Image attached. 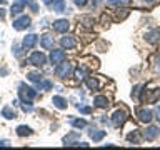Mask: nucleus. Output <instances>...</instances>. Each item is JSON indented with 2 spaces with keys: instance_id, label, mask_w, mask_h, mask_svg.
<instances>
[{
  "instance_id": "f257e3e1",
  "label": "nucleus",
  "mask_w": 160,
  "mask_h": 150,
  "mask_svg": "<svg viewBox=\"0 0 160 150\" xmlns=\"http://www.w3.org/2000/svg\"><path fill=\"white\" fill-rule=\"evenodd\" d=\"M18 93H20L22 102H32V100L37 97V90L32 88V87H28V85H25V83L18 85Z\"/></svg>"
},
{
  "instance_id": "f03ea898",
  "label": "nucleus",
  "mask_w": 160,
  "mask_h": 150,
  "mask_svg": "<svg viewBox=\"0 0 160 150\" xmlns=\"http://www.w3.org/2000/svg\"><path fill=\"white\" fill-rule=\"evenodd\" d=\"M127 118H128L127 110H123V108H122V110H115L110 120H112V125H113L115 128H120L125 122H127Z\"/></svg>"
},
{
  "instance_id": "7ed1b4c3",
  "label": "nucleus",
  "mask_w": 160,
  "mask_h": 150,
  "mask_svg": "<svg viewBox=\"0 0 160 150\" xmlns=\"http://www.w3.org/2000/svg\"><path fill=\"white\" fill-rule=\"evenodd\" d=\"M72 72H73V67H72V63H68V62H62L60 65H57V68H55V73H57V77H60V78L70 77Z\"/></svg>"
},
{
  "instance_id": "20e7f679",
  "label": "nucleus",
  "mask_w": 160,
  "mask_h": 150,
  "mask_svg": "<svg viewBox=\"0 0 160 150\" xmlns=\"http://www.w3.org/2000/svg\"><path fill=\"white\" fill-rule=\"evenodd\" d=\"M30 17L28 15H20V17H17V18H13V22H12V27L15 28V30H25L27 27H30Z\"/></svg>"
},
{
  "instance_id": "39448f33",
  "label": "nucleus",
  "mask_w": 160,
  "mask_h": 150,
  "mask_svg": "<svg viewBox=\"0 0 160 150\" xmlns=\"http://www.w3.org/2000/svg\"><path fill=\"white\" fill-rule=\"evenodd\" d=\"M28 63L35 65V67H43V65L47 63V57H45L43 52H33L28 57Z\"/></svg>"
},
{
  "instance_id": "423d86ee",
  "label": "nucleus",
  "mask_w": 160,
  "mask_h": 150,
  "mask_svg": "<svg viewBox=\"0 0 160 150\" xmlns=\"http://www.w3.org/2000/svg\"><path fill=\"white\" fill-rule=\"evenodd\" d=\"M65 60H67V53L63 52V48L62 50L52 48V52H50V62L53 65H60L62 62H65Z\"/></svg>"
},
{
  "instance_id": "0eeeda50",
  "label": "nucleus",
  "mask_w": 160,
  "mask_h": 150,
  "mask_svg": "<svg viewBox=\"0 0 160 150\" xmlns=\"http://www.w3.org/2000/svg\"><path fill=\"white\" fill-rule=\"evenodd\" d=\"M137 118L142 123H150L153 118V113H152V110H148L147 107H142V108H137Z\"/></svg>"
},
{
  "instance_id": "6e6552de",
  "label": "nucleus",
  "mask_w": 160,
  "mask_h": 150,
  "mask_svg": "<svg viewBox=\"0 0 160 150\" xmlns=\"http://www.w3.org/2000/svg\"><path fill=\"white\" fill-rule=\"evenodd\" d=\"M52 27H53V30L57 33H67L68 28H70V23H68L67 18H58V20H55V22L52 23Z\"/></svg>"
},
{
  "instance_id": "1a4fd4ad",
  "label": "nucleus",
  "mask_w": 160,
  "mask_h": 150,
  "mask_svg": "<svg viewBox=\"0 0 160 150\" xmlns=\"http://www.w3.org/2000/svg\"><path fill=\"white\" fill-rule=\"evenodd\" d=\"M38 42V37L35 33H28V35H25L23 40H22V47L23 50H30V48H33L35 45H37Z\"/></svg>"
},
{
  "instance_id": "9d476101",
  "label": "nucleus",
  "mask_w": 160,
  "mask_h": 150,
  "mask_svg": "<svg viewBox=\"0 0 160 150\" xmlns=\"http://www.w3.org/2000/svg\"><path fill=\"white\" fill-rule=\"evenodd\" d=\"M55 45V40L50 33H43L42 37H40V47L45 48V50H52Z\"/></svg>"
},
{
  "instance_id": "9b49d317",
  "label": "nucleus",
  "mask_w": 160,
  "mask_h": 150,
  "mask_svg": "<svg viewBox=\"0 0 160 150\" xmlns=\"http://www.w3.org/2000/svg\"><path fill=\"white\" fill-rule=\"evenodd\" d=\"M60 45H62V48L65 50H72V48H75V45H77V40H75V37L73 35H65V37H62L60 38Z\"/></svg>"
},
{
  "instance_id": "f8f14e48",
  "label": "nucleus",
  "mask_w": 160,
  "mask_h": 150,
  "mask_svg": "<svg viewBox=\"0 0 160 150\" xmlns=\"http://www.w3.org/2000/svg\"><path fill=\"white\" fill-rule=\"evenodd\" d=\"M158 133H160V128H158V127H153V125H150V127L145 128L143 138H147L148 142H152V140H155V138L158 137Z\"/></svg>"
},
{
  "instance_id": "ddd939ff",
  "label": "nucleus",
  "mask_w": 160,
  "mask_h": 150,
  "mask_svg": "<svg viewBox=\"0 0 160 150\" xmlns=\"http://www.w3.org/2000/svg\"><path fill=\"white\" fill-rule=\"evenodd\" d=\"M145 40H147L148 43H157L158 40H160V30L158 28L148 30V32L145 33Z\"/></svg>"
},
{
  "instance_id": "4468645a",
  "label": "nucleus",
  "mask_w": 160,
  "mask_h": 150,
  "mask_svg": "<svg viewBox=\"0 0 160 150\" xmlns=\"http://www.w3.org/2000/svg\"><path fill=\"white\" fill-rule=\"evenodd\" d=\"M50 8L53 10V12H67V3H65V0H53L52 3H50Z\"/></svg>"
},
{
  "instance_id": "2eb2a0df",
  "label": "nucleus",
  "mask_w": 160,
  "mask_h": 150,
  "mask_svg": "<svg viewBox=\"0 0 160 150\" xmlns=\"http://www.w3.org/2000/svg\"><path fill=\"white\" fill-rule=\"evenodd\" d=\"M23 7H25V0H17V2H13L12 7H10V13H12V17H13V15H20V13H22Z\"/></svg>"
},
{
  "instance_id": "dca6fc26",
  "label": "nucleus",
  "mask_w": 160,
  "mask_h": 150,
  "mask_svg": "<svg viewBox=\"0 0 160 150\" xmlns=\"http://www.w3.org/2000/svg\"><path fill=\"white\" fill-rule=\"evenodd\" d=\"M93 105H95V107H98V108H107L110 103H108L107 97H103V95H97V97L93 98Z\"/></svg>"
},
{
  "instance_id": "f3484780",
  "label": "nucleus",
  "mask_w": 160,
  "mask_h": 150,
  "mask_svg": "<svg viewBox=\"0 0 160 150\" xmlns=\"http://www.w3.org/2000/svg\"><path fill=\"white\" fill-rule=\"evenodd\" d=\"M78 138H80V135L77 132H72V133H68L67 137L63 138V145H77Z\"/></svg>"
},
{
  "instance_id": "a211bd4d",
  "label": "nucleus",
  "mask_w": 160,
  "mask_h": 150,
  "mask_svg": "<svg viewBox=\"0 0 160 150\" xmlns=\"http://www.w3.org/2000/svg\"><path fill=\"white\" fill-rule=\"evenodd\" d=\"M52 103L55 105V107H57V108H60V110H65V108H67V100H65L63 97H60V95H55V97L52 98Z\"/></svg>"
},
{
  "instance_id": "6ab92c4d",
  "label": "nucleus",
  "mask_w": 160,
  "mask_h": 150,
  "mask_svg": "<svg viewBox=\"0 0 160 150\" xmlns=\"http://www.w3.org/2000/svg\"><path fill=\"white\" fill-rule=\"evenodd\" d=\"M105 135H107V132L105 130H97V128H92L90 130V138L93 140V142H100Z\"/></svg>"
},
{
  "instance_id": "aec40b11",
  "label": "nucleus",
  "mask_w": 160,
  "mask_h": 150,
  "mask_svg": "<svg viewBox=\"0 0 160 150\" xmlns=\"http://www.w3.org/2000/svg\"><path fill=\"white\" fill-rule=\"evenodd\" d=\"M127 140L130 143H135V145H138L140 142H142V137H140V132L138 130H133V132H130L127 135Z\"/></svg>"
},
{
  "instance_id": "412c9836",
  "label": "nucleus",
  "mask_w": 160,
  "mask_h": 150,
  "mask_svg": "<svg viewBox=\"0 0 160 150\" xmlns=\"http://www.w3.org/2000/svg\"><path fill=\"white\" fill-rule=\"evenodd\" d=\"M2 117H5L7 120L17 118V112H15L12 107H3V108H2Z\"/></svg>"
},
{
  "instance_id": "4be33fe9",
  "label": "nucleus",
  "mask_w": 160,
  "mask_h": 150,
  "mask_svg": "<svg viewBox=\"0 0 160 150\" xmlns=\"http://www.w3.org/2000/svg\"><path fill=\"white\" fill-rule=\"evenodd\" d=\"M27 78L30 80V82H33V83H38V82H42V80H43V75L40 72H28Z\"/></svg>"
},
{
  "instance_id": "5701e85b",
  "label": "nucleus",
  "mask_w": 160,
  "mask_h": 150,
  "mask_svg": "<svg viewBox=\"0 0 160 150\" xmlns=\"http://www.w3.org/2000/svg\"><path fill=\"white\" fill-rule=\"evenodd\" d=\"M17 135H18V137H27V135H32V128L27 127V125H18V127H17Z\"/></svg>"
},
{
  "instance_id": "b1692460",
  "label": "nucleus",
  "mask_w": 160,
  "mask_h": 150,
  "mask_svg": "<svg viewBox=\"0 0 160 150\" xmlns=\"http://www.w3.org/2000/svg\"><path fill=\"white\" fill-rule=\"evenodd\" d=\"M85 82H87V87H88L90 90H97V88L100 87L98 80L95 78V77H87V80H85Z\"/></svg>"
},
{
  "instance_id": "393cba45",
  "label": "nucleus",
  "mask_w": 160,
  "mask_h": 150,
  "mask_svg": "<svg viewBox=\"0 0 160 150\" xmlns=\"http://www.w3.org/2000/svg\"><path fill=\"white\" fill-rule=\"evenodd\" d=\"M70 125L75 128H85L87 127V120L83 118H75V120H70Z\"/></svg>"
},
{
  "instance_id": "a878e982",
  "label": "nucleus",
  "mask_w": 160,
  "mask_h": 150,
  "mask_svg": "<svg viewBox=\"0 0 160 150\" xmlns=\"http://www.w3.org/2000/svg\"><path fill=\"white\" fill-rule=\"evenodd\" d=\"M52 87H53V83L50 82V80H42V82L37 83V88L38 90H50Z\"/></svg>"
},
{
  "instance_id": "bb28decb",
  "label": "nucleus",
  "mask_w": 160,
  "mask_h": 150,
  "mask_svg": "<svg viewBox=\"0 0 160 150\" xmlns=\"http://www.w3.org/2000/svg\"><path fill=\"white\" fill-rule=\"evenodd\" d=\"M80 23H82L85 28H92L93 27V18L92 17H82L80 18Z\"/></svg>"
},
{
  "instance_id": "cd10ccee",
  "label": "nucleus",
  "mask_w": 160,
  "mask_h": 150,
  "mask_svg": "<svg viewBox=\"0 0 160 150\" xmlns=\"http://www.w3.org/2000/svg\"><path fill=\"white\" fill-rule=\"evenodd\" d=\"M85 75H87V68L85 67H78L77 70H75V77H77L78 80H83Z\"/></svg>"
},
{
  "instance_id": "c85d7f7f",
  "label": "nucleus",
  "mask_w": 160,
  "mask_h": 150,
  "mask_svg": "<svg viewBox=\"0 0 160 150\" xmlns=\"http://www.w3.org/2000/svg\"><path fill=\"white\" fill-rule=\"evenodd\" d=\"M25 5H28L30 10H32L33 13H37V12H38V3L35 2V0H25Z\"/></svg>"
},
{
  "instance_id": "c756f323",
  "label": "nucleus",
  "mask_w": 160,
  "mask_h": 150,
  "mask_svg": "<svg viewBox=\"0 0 160 150\" xmlns=\"http://www.w3.org/2000/svg\"><path fill=\"white\" fill-rule=\"evenodd\" d=\"M107 3L108 5H112V7H120V5H127L128 3V0H107Z\"/></svg>"
},
{
  "instance_id": "7c9ffc66",
  "label": "nucleus",
  "mask_w": 160,
  "mask_h": 150,
  "mask_svg": "<svg viewBox=\"0 0 160 150\" xmlns=\"http://www.w3.org/2000/svg\"><path fill=\"white\" fill-rule=\"evenodd\" d=\"M77 108H78V112H82V113H85V115L92 112V108H90V107H87V105H82V103H80V105H77Z\"/></svg>"
},
{
  "instance_id": "2f4dec72",
  "label": "nucleus",
  "mask_w": 160,
  "mask_h": 150,
  "mask_svg": "<svg viewBox=\"0 0 160 150\" xmlns=\"http://www.w3.org/2000/svg\"><path fill=\"white\" fill-rule=\"evenodd\" d=\"M22 48H23L22 45H17V43H15V45H13V53L17 55V57H20V55H22Z\"/></svg>"
},
{
  "instance_id": "473e14b6",
  "label": "nucleus",
  "mask_w": 160,
  "mask_h": 150,
  "mask_svg": "<svg viewBox=\"0 0 160 150\" xmlns=\"http://www.w3.org/2000/svg\"><path fill=\"white\" fill-rule=\"evenodd\" d=\"M153 70L157 73H160V57H155V63H153Z\"/></svg>"
},
{
  "instance_id": "72a5a7b5",
  "label": "nucleus",
  "mask_w": 160,
  "mask_h": 150,
  "mask_svg": "<svg viewBox=\"0 0 160 150\" xmlns=\"http://www.w3.org/2000/svg\"><path fill=\"white\" fill-rule=\"evenodd\" d=\"M75 2V5H77V7H83L85 3H87V0H73Z\"/></svg>"
},
{
  "instance_id": "f704fd0d",
  "label": "nucleus",
  "mask_w": 160,
  "mask_h": 150,
  "mask_svg": "<svg viewBox=\"0 0 160 150\" xmlns=\"http://www.w3.org/2000/svg\"><path fill=\"white\" fill-rule=\"evenodd\" d=\"M158 2H160V0H145V5H155Z\"/></svg>"
},
{
  "instance_id": "c9c22d12",
  "label": "nucleus",
  "mask_w": 160,
  "mask_h": 150,
  "mask_svg": "<svg viewBox=\"0 0 160 150\" xmlns=\"http://www.w3.org/2000/svg\"><path fill=\"white\" fill-rule=\"evenodd\" d=\"M3 18H5V10L0 7V20H3Z\"/></svg>"
},
{
  "instance_id": "e433bc0d",
  "label": "nucleus",
  "mask_w": 160,
  "mask_h": 150,
  "mask_svg": "<svg viewBox=\"0 0 160 150\" xmlns=\"http://www.w3.org/2000/svg\"><path fill=\"white\" fill-rule=\"evenodd\" d=\"M0 145H2V147H5V145H8V140H0Z\"/></svg>"
},
{
  "instance_id": "4c0bfd02",
  "label": "nucleus",
  "mask_w": 160,
  "mask_h": 150,
  "mask_svg": "<svg viewBox=\"0 0 160 150\" xmlns=\"http://www.w3.org/2000/svg\"><path fill=\"white\" fill-rule=\"evenodd\" d=\"M157 115H158V117H157V118H158V125H160V108L157 110Z\"/></svg>"
},
{
  "instance_id": "58836bf2",
  "label": "nucleus",
  "mask_w": 160,
  "mask_h": 150,
  "mask_svg": "<svg viewBox=\"0 0 160 150\" xmlns=\"http://www.w3.org/2000/svg\"><path fill=\"white\" fill-rule=\"evenodd\" d=\"M8 0H0V5H3V3H7Z\"/></svg>"
}]
</instances>
